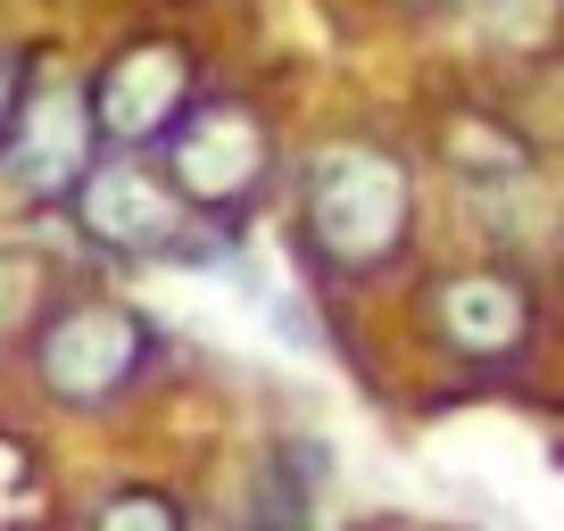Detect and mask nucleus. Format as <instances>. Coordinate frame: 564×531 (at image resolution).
<instances>
[{"instance_id": "9", "label": "nucleus", "mask_w": 564, "mask_h": 531, "mask_svg": "<svg viewBox=\"0 0 564 531\" xmlns=\"http://www.w3.org/2000/svg\"><path fill=\"white\" fill-rule=\"evenodd\" d=\"M91 531H183V514H175V498H159V490H117V498H100Z\"/></svg>"}, {"instance_id": "6", "label": "nucleus", "mask_w": 564, "mask_h": 531, "mask_svg": "<svg viewBox=\"0 0 564 531\" xmlns=\"http://www.w3.org/2000/svg\"><path fill=\"white\" fill-rule=\"evenodd\" d=\"M91 108H84V91L75 84H42L34 100L18 108V133H9V183L18 192H34V199H67L75 183H84V166H91Z\"/></svg>"}, {"instance_id": "1", "label": "nucleus", "mask_w": 564, "mask_h": 531, "mask_svg": "<svg viewBox=\"0 0 564 531\" xmlns=\"http://www.w3.org/2000/svg\"><path fill=\"white\" fill-rule=\"evenodd\" d=\"M415 192L406 166L373 142H333L307 166V241L340 266V274H373L382 258H399Z\"/></svg>"}, {"instance_id": "8", "label": "nucleus", "mask_w": 564, "mask_h": 531, "mask_svg": "<svg viewBox=\"0 0 564 531\" xmlns=\"http://www.w3.org/2000/svg\"><path fill=\"white\" fill-rule=\"evenodd\" d=\"M441 150L465 166V175H523V142H514L507 124H490V117H457Z\"/></svg>"}, {"instance_id": "3", "label": "nucleus", "mask_w": 564, "mask_h": 531, "mask_svg": "<svg viewBox=\"0 0 564 531\" xmlns=\"http://www.w3.org/2000/svg\"><path fill=\"white\" fill-rule=\"evenodd\" d=\"M274 166V142H265V117L241 100H208L199 117L175 124L166 142V183H175L183 208H241L249 192Z\"/></svg>"}, {"instance_id": "2", "label": "nucleus", "mask_w": 564, "mask_h": 531, "mask_svg": "<svg viewBox=\"0 0 564 531\" xmlns=\"http://www.w3.org/2000/svg\"><path fill=\"white\" fill-rule=\"evenodd\" d=\"M141 357H150V324H141L133 307L75 300V307L51 316L34 366H42V390H51V399H67V408H100V399H117V390L141 373Z\"/></svg>"}, {"instance_id": "4", "label": "nucleus", "mask_w": 564, "mask_h": 531, "mask_svg": "<svg viewBox=\"0 0 564 531\" xmlns=\"http://www.w3.org/2000/svg\"><path fill=\"white\" fill-rule=\"evenodd\" d=\"M183 100H192V51H183V42H133V51H117L100 67V84L84 91L91 133H100L108 150L166 142V124L183 117Z\"/></svg>"}, {"instance_id": "5", "label": "nucleus", "mask_w": 564, "mask_h": 531, "mask_svg": "<svg viewBox=\"0 0 564 531\" xmlns=\"http://www.w3.org/2000/svg\"><path fill=\"white\" fill-rule=\"evenodd\" d=\"M75 225L91 232L100 249H166L175 241V225H183V199H175V183L159 175V166H141L133 150H117V159H91L84 166V183H75Z\"/></svg>"}, {"instance_id": "10", "label": "nucleus", "mask_w": 564, "mask_h": 531, "mask_svg": "<svg viewBox=\"0 0 564 531\" xmlns=\"http://www.w3.org/2000/svg\"><path fill=\"white\" fill-rule=\"evenodd\" d=\"M9 91H18V75H9V58H0V124H9Z\"/></svg>"}, {"instance_id": "7", "label": "nucleus", "mask_w": 564, "mask_h": 531, "mask_svg": "<svg viewBox=\"0 0 564 531\" xmlns=\"http://www.w3.org/2000/svg\"><path fill=\"white\" fill-rule=\"evenodd\" d=\"M432 324H441V340L457 357H481V366H498V357H523L531 349V291L514 283V274H498V266H474V274H448L441 291H432Z\"/></svg>"}]
</instances>
